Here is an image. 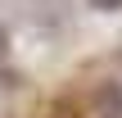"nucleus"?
I'll return each mask as SVG.
<instances>
[{
  "mask_svg": "<svg viewBox=\"0 0 122 118\" xmlns=\"http://www.w3.org/2000/svg\"><path fill=\"white\" fill-rule=\"evenodd\" d=\"M122 114V91L113 82H100L95 86V118H118Z\"/></svg>",
  "mask_w": 122,
  "mask_h": 118,
  "instance_id": "obj_1",
  "label": "nucleus"
},
{
  "mask_svg": "<svg viewBox=\"0 0 122 118\" xmlns=\"http://www.w3.org/2000/svg\"><path fill=\"white\" fill-rule=\"evenodd\" d=\"M91 9H122V0H91Z\"/></svg>",
  "mask_w": 122,
  "mask_h": 118,
  "instance_id": "obj_2",
  "label": "nucleus"
},
{
  "mask_svg": "<svg viewBox=\"0 0 122 118\" xmlns=\"http://www.w3.org/2000/svg\"><path fill=\"white\" fill-rule=\"evenodd\" d=\"M0 50H5V27H0Z\"/></svg>",
  "mask_w": 122,
  "mask_h": 118,
  "instance_id": "obj_3",
  "label": "nucleus"
}]
</instances>
